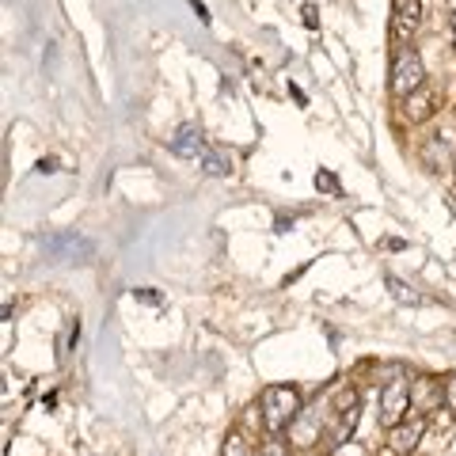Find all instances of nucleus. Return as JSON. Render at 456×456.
Returning a JSON list of instances; mask_svg holds the SVG:
<instances>
[{
    "label": "nucleus",
    "instance_id": "obj_1",
    "mask_svg": "<svg viewBox=\"0 0 456 456\" xmlns=\"http://www.w3.org/2000/svg\"><path fill=\"white\" fill-rule=\"evenodd\" d=\"M301 392L293 384H266L263 395H259V415L266 434H289V426L301 415Z\"/></svg>",
    "mask_w": 456,
    "mask_h": 456
},
{
    "label": "nucleus",
    "instance_id": "obj_2",
    "mask_svg": "<svg viewBox=\"0 0 456 456\" xmlns=\"http://www.w3.org/2000/svg\"><path fill=\"white\" fill-rule=\"evenodd\" d=\"M358 415H362V399L358 392L350 388V384H338L335 388V403L327 407V430H323V441L327 449H342L354 434V426H358Z\"/></svg>",
    "mask_w": 456,
    "mask_h": 456
},
{
    "label": "nucleus",
    "instance_id": "obj_3",
    "mask_svg": "<svg viewBox=\"0 0 456 456\" xmlns=\"http://www.w3.org/2000/svg\"><path fill=\"white\" fill-rule=\"evenodd\" d=\"M422 84H426V65H422L419 50L415 46H399L395 57H392V77H388L392 95L407 99L411 92H419Z\"/></svg>",
    "mask_w": 456,
    "mask_h": 456
},
{
    "label": "nucleus",
    "instance_id": "obj_4",
    "mask_svg": "<svg viewBox=\"0 0 456 456\" xmlns=\"http://www.w3.org/2000/svg\"><path fill=\"white\" fill-rule=\"evenodd\" d=\"M407 415H411V377H395L380 388V422L392 430Z\"/></svg>",
    "mask_w": 456,
    "mask_h": 456
},
{
    "label": "nucleus",
    "instance_id": "obj_5",
    "mask_svg": "<svg viewBox=\"0 0 456 456\" xmlns=\"http://www.w3.org/2000/svg\"><path fill=\"white\" fill-rule=\"evenodd\" d=\"M426 426H430V415H407L399 426H392V430H388V445H392V452L411 456V452L422 445Z\"/></svg>",
    "mask_w": 456,
    "mask_h": 456
},
{
    "label": "nucleus",
    "instance_id": "obj_6",
    "mask_svg": "<svg viewBox=\"0 0 456 456\" xmlns=\"http://www.w3.org/2000/svg\"><path fill=\"white\" fill-rule=\"evenodd\" d=\"M419 27H422V0H395V8H392V42H395V50L407 46V42L415 38Z\"/></svg>",
    "mask_w": 456,
    "mask_h": 456
},
{
    "label": "nucleus",
    "instance_id": "obj_7",
    "mask_svg": "<svg viewBox=\"0 0 456 456\" xmlns=\"http://www.w3.org/2000/svg\"><path fill=\"white\" fill-rule=\"evenodd\" d=\"M419 160H422V167H426V171H449V167L456 164L452 141H449V137H441V134L426 137V141H422V152H419Z\"/></svg>",
    "mask_w": 456,
    "mask_h": 456
},
{
    "label": "nucleus",
    "instance_id": "obj_8",
    "mask_svg": "<svg viewBox=\"0 0 456 456\" xmlns=\"http://www.w3.org/2000/svg\"><path fill=\"white\" fill-rule=\"evenodd\" d=\"M209 145H206V134L198 130L194 122H187V126H179L175 130V137H171V152L175 156H183V160H198Z\"/></svg>",
    "mask_w": 456,
    "mask_h": 456
},
{
    "label": "nucleus",
    "instance_id": "obj_9",
    "mask_svg": "<svg viewBox=\"0 0 456 456\" xmlns=\"http://www.w3.org/2000/svg\"><path fill=\"white\" fill-rule=\"evenodd\" d=\"M434 110H437V92L430 88V84H422L419 92H411L403 99V118L407 122H426V118H434Z\"/></svg>",
    "mask_w": 456,
    "mask_h": 456
},
{
    "label": "nucleus",
    "instance_id": "obj_10",
    "mask_svg": "<svg viewBox=\"0 0 456 456\" xmlns=\"http://www.w3.org/2000/svg\"><path fill=\"white\" fill-rule=\"evenodd\" d=\"M198 164H202V171L206 175H228V171H232V156H228L224 149H206L202 156H198Z\"/></svg>",
    "mask_w": 456,
    "mask_h": 456
},
{
    "label": "nucleus",
    "instance_id": "obj_11",
    "mask_svg": "<svg viewBox=\"0 0 456 456\" xmlns=\"http://www.w3.org/2000/svg\"><path fill=\"white\" fill-rule=\"evenodd\" d=\"M384 285H388V289H392V297H395L399 305H422V297H419L415 289H411L407 281H399L395 274H388V278H384Z\"/></svg>",
    "mask_w": 456,
    "mask_h": 456
},
{
    "label": "nucleus",
    "instance_id": "obj_12",
    "mask_svg": "<svg viewBox=\"0 0 456 456\" xmlns=\"http://www.w3.org/2000/svg\"><path fill=\"white\" fill-rule=\"evenodd\" d=\"M221 456H255V449H251V441L244 434H228Z\"/></svg>",
    "mask_w": 456,
    "mask_h": 456
},
{
    "label": "nucleus",
    "instance_id": "obj_13",
    "mask_svg": "<svg viewBox=\"0 0 456 456\" xmlns=\"http://www.w3.org/2000/svg\"><path fill=\"white\" fill-rule=\"evenodd\" d=\"M312 183H316V191H320V194H327V198H338V179H335V171L320 167L316 175H312Z\"/></svg>",
    "mask_w": 456,
    "mask_h": 456
},
{
    "label": "nucleus",
    "instance_id": "obj_14",
    "mask_svg": "<svg viewBox=\"0 0 456 456\" xmlns=\"http://www.w3.org/2000/svg\"><path fill=\"white\" fill-rule=\"evenodd\" d=\"M259 456H293V449H289V441H285L281 434H270V441L259 449Z\"/></svg>",
    "mask_w": 456,
    "mask_h": 456
},
{
    "label": "nucleus",
    "instance_id": "obj_15",
    "mask_svg": "<svg viewBox=\"0 0 456 456\" xmlns=\"http://www.w3.org/2000/svg\"><path fill=\"white\" fill-rule=\"evenodd\" d=\"M441 388H445V407L456 411V373H449L445 380H441Z\"/></svg>",
    "mask_w": 456,
    "mask_h": 456
},
{
    "label": "nucleus",
    "instance_id": "obj_16",
    "mask_svg": "<svg viewBox=\"0 0 456 456\" xmlns=\"http://www.w3.org/2000/svg\"><path fill=\"white\" fill-rule=\"evenodd\" d=\"M301 16H305V27H308V31H316V27H320V16H316V4H305V12H301Z\"/></svg>",
    "mask_w": 456,
    "mask_h": 456
},
{
    "label": "nucleus",
    "instance_id": "obj_17",
    "mask_svg": "<svg viewBox=\"0 0 456 456\" xmlns=\"http://www.w3.org/2000/svg\"><path fill=\"white\" fill-rule=\"evenodd\" d=\"M35 171H38V175H53V171H57V160H53V156H42V160L35 164Z\"/></svg>",
    "mask_w": 456,
    "mask_h": 456
},
{
    "label": "nucleus",
    "instance_id": "obj_18",
    "mask_svg": "<svg viewBox=\"0 0 456 456\" xmlns=\"http://www.w3.org/2000/svg\"><path fill=\"white\" fill-rule=\"evenodd\" d=\"M134 297L145 305H160V293H152V289H134Z\"/></svg>",
    "mask_w": 456,
    "mask_h": 456
},
{
    "label": "nucleus",
    "instance_id": "obj_19",
    "mask_svg": "<svg viewBox=\"0 0 456 456\" xmlns=\"http://www.w3.org/2000/svg\"><path fill=\"white\" fill-rule=\"evenodd\" d=\"M191 8H194V16H198V20L209 23V12H206V4H198V0H191Z\"/></svg>",
    "mask_w": 456,
    "mask_h": 456
},
{
    "label": "nucleus",
    "instance_id": "obj_20",
    "mask_svg": "<svg viewBox=\"0 0 456 456\" xmlns=\"http://www.w3.org/2000/svg\"><path fill=\"white\" fill-rule=\"evenodd\" d=\"M289 95H293V99H297V103H301V107L308 103V99H305V92H301V88H297V84H289Z\"/></svg>",
    "mask_w": 456,
    "mask_h": 456
},
{
    "label": "nucleus",
    "instance_id": "obj_21",
    "mask_svg": "<svg viewBox=\"0 0 456 456\" xmlns=\"http://www.w3.org/2000/svg\"><path fill=\"white\" fill-rule=\"evenodd\" d=\"M452 50H456V12H452Z\"/></svg>",
    "mask_w": 456,
    "mask_h": 456
}]
</instances>
